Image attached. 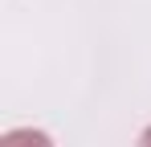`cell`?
<instances>
[{"label":"cell","instance_id":"obj_1","mask_svg":"<svg viewBox=\"0 0 151 147\" xmlns=\"http://www.w3.org/2000/svg\"><path fill=\"white\" fill-rule=\"evenodd\" d=\"M0 147H53V139L45 131H33V127H17V131H8Z\"/></svg>","mask_w":151,"mask_h":147},{"label":"cell","instance_id":"obj_2","mask_svg":"<svg viewBox=\"0 0 151 147\" xmlns=\"http://www.w3.org/2000/svg\"><path fill=\"white\" fill-rule=\"evenodd\" d=\"M135 147H151V127L143 131V135H139V143H135Z\"/></svg>","mask_w":151,"mask_h":147}]
</instances>
